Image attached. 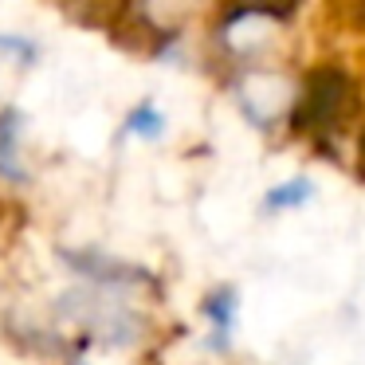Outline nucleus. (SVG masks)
Listing matches in <instances>:
<instances>
[{"label":"nucleus","instance_id":"f257e3e1","mask_svg":"<svg viewBox=\"0 0 365 365\" xmlns=\"http://www.w3.org/2000/svg\"><path fill=\"white\" fill-rule=\"evenodd\" d=\"M200 310H205V322H208V346H212L216 354H228L232 334H236V326H240V291L232 283L212 287V291L205 294V302H200Z\"/></svg>","mask_w":365,"mask_h":365},{"label":"nucleus","instance_id":"f03ea898","mask_svg":"<svg viewBox=\"0 0 365 365\" xmlns=\"http://www.w3.org/2000/svg\"><path fill=\"white\" fill-rule=\"evenodd\" d=\"M20 138H24V114L16 106L0 110V181H28L24 158H20Z\"/></svg>","mask_w":365,"mask_h":365},{"label":"nucleus","instance_id":"7ed1b4c3","mask_svg":"<svg viewBox=\"0 0 365 365\" xmlns=\"http://www.w3.org/2000/svg\"><path fill=\"white\" fill-rule=\"evenodd\" d=\"M165 114H161V106L153 103V98H142V103L130 106V114L122 118V130L118 138H142V142H161L165 138Z\"/></svg>","mask_w":365,"mask_h":365},{"label":"nucleus","instance_id":"20e7f679","mask_svg":"<svg viewBox=\"0 0 365 365\" xmlns=\"http://www.w3.org/2000/svg\"><path fill=\"white\" fill-rule=\"evenodd\" d=\"M314 200V185H310V177H291V181L283 185H271L267 192H263V212H294V208L310 205Z\"/></svg>","mask_w":365,"mask_h":365},{"label":"nucleus","instance_id":"39448f33","mask_svg":"<svg viewBox=\"0 0 365 365\" xmlns=\"http://www.w3.org/2000/svg\"><path fill=\"white\" fill-rule=\"evenodd\" d=\"M0 56H9L16 67H36L40 63V40L24 32H0Z\"/></svg>","mask_w":365,"mask_h":365}]
</instances>
